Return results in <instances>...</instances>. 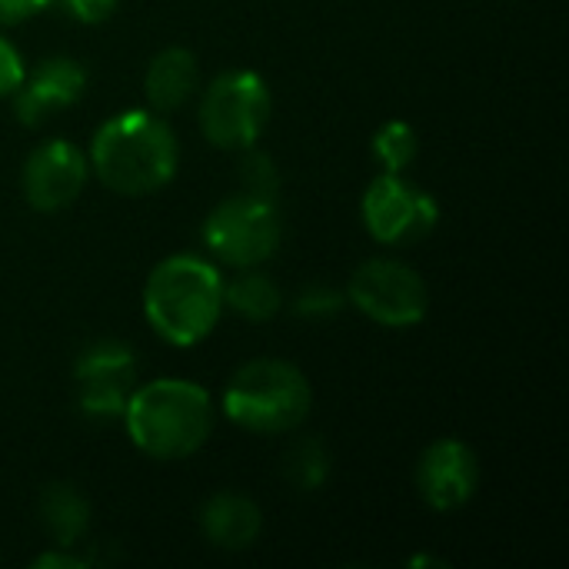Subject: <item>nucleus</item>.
<instances>
[{"label": "nucleus", "mask_w": 569, "mask_h": 569, "mask_svg": "<svg viewBox=\"0 0 569 569\" xmlns=\"http://www.w3.org/2000/svg\"><path fill=\"white\" fill-rule=\"evenodd\" d=\"M280 303H283L280 287L257 267H247L230 283H223V307H230L243 320L263 323L280 310Z\"/></svg>", "instance_id": "nucleus-16"}, {"label": "nucleus", "mask_w": 569, "mask_h": 569, "mask_svg": "<svg viewBox=\"0 0 569 569\" xmlns=\"http://www.w3.org/2000/svg\"><path fill=\"white\" fill-rule=\"evenodd\" d=\"M33 567H53V569H83L87 567V560H80V557H70V553H63V547L60 550H53V553H43V557H37L33 560Z\"/></svg>", "instance_id": "nucleus-24"}, {"label": "nucleus", "mask_w": 569, "mask_h": 569, "mask_svg": "<svg viewBox=\"0 0 569 569\" xmlns=\"http://www.w3.org/2000/svg\"><path fill=\"white\" fill-rule=\"evenodd\" d=\"M347 300L373 323L393 330L417 327L430 310V290L423 277L410 263L390 257H373L360 263L350 277Z\"/></svg>", "instance_id": "nucleus-7"}, {"label": "nucleus", "mask_w": 569, "mask_h": 569, "mask_svg": "<svg viewBox=\"0 0 569 569\" xmlns=\"http://www.w3.org/2000/svg\"><path fill=\"white\" fill-rule=\"evenodd\" d=\"M67 10H70V17H77L80 23H103L113 10H117V3L120 0H60Z\"/></svg>", "instance_id": "nucleus-22"}, {"label": "nucleus", "mask_w": 569, "mask_h": 569, "mask_svg": "<svg viewBox=\"0 0 569 569\" xmlns=\"http://www.w3.org/2000/svg\"><path fill=\"white\" fill-rule=\"evenodd\" d=\"M197 83H200L197 57L187 47H163L143 73V90L157 113H170L183 107L193 97Z\"/></svg>", "instance_id": "nucleus-14"}, {"label": "nucleus", "mask_w": 569, "mask_h": 569, "mask_svg": "<svg viewBox=\"0 0 569 569\" xmlns=\"http://www.w3.org/2000/svg\"><path fill=\"white\" fill-rule=\"evenodd\" d=\"M43 530L57 547H77L90 527V503L73 483H47L37 500Z\"/></svg>", "instance_id": "nucleus-15"}, {"label": "nucleus", "mask_w": 569, "mask_h": 569, "mask_svg": "<svg viewBox=\"0 0 569 569\" xmlns=\"http://www.w3.org/2000/svg\"><path fill=\"white\" fill-rule=\"evenodd\" d=\"M270 87L253 70L220 73L200 100V130L213 147L247 150L270 123Z\"/></svg>", "instance_id": "nucleus-6"}, {"label": "nucleus", "mask_w": 569, "mask_h": 569, "mask_svg": "<svg viewBox=\"0 0 569 569\" xmlns=\"http://www.w3.org/2000/svg\"><path fill=\"white\" fill-rule=\"evenodd\" d=\"M283 473L287 480L310 493V490H320L323 480L330 477V453L323 447V440L317 437H300L290 450H287V460H283Z\"/></svg>", "instance_id": "nucleus-17"}, {"label": "nucleus", "mask_w": 569, "mask_h": 569, "mask_svg": "<svg viewBox=\"0 0 569 569\" xmlns=\"http://www.w3.org/2000/svg\"><path fill=\"white\" fill-rule=\"evenodd\" d=\"M87 70L73 57H47L33 73H23L13 97V113L23 127H40L57 110L73 107L83 97Z\"/></svg>", "instance_id": "nucleus-12"}, {"label": "nucleus", "mask_w": 569, "mask_h": 569, "mask_svg": "<svg viewBox=\"0 0 569 569\" xmlns=\"http://www.w3.org/2000/svg\"><path fill=\"white\" fill-rule=\"evenodd\" d=\"M310 403V380L287 360H250L223 390V413L260 437L297 430L307 420Z\"/></svg>", "instance_id": "nucleus-4"}, {"label": "nucleus", "mask_w": 569, "mask_h": 569, "mask_svg": "<svg viewBox=\"0 0 569 569\" xmlns=\"http://www.w3.org/2000/svg\"><path fill=\"white\" fill-rule=\"evenodd\" d=\"M280 210L273 197L237 193L220 200L203 220L207 250L227 267L247 270L267 263L280 247Z\"/></svg>", "instance_id": "nucleus-5"}, {"label": "nucleus", "mask_w": 569, "mask_h": 569, "mask_svg": "<svg viewBox=\"0 0 569 569\" xmlns=\"http://www.w3.org/2000/svg\"><path fill=\"white\" fill-rule=\"evenodd\" d=\"M50 0H0V27H13L23 23L30 17H37Z\"/></svg>", "instance_id": "nucleus-23"}, {"label": "nucleus", "mask_w": 569, "mask_h": 569, "mask_svg": "<svg viewBox=\"0 0 569 569\" xmlns=\"http://www.w3.org/2000/svg\"><path fill=\"white\" fill-rule=\"evenodd\" d=\"M180 147L170 123L150 110H123L100 123L90 143V167L103 187L143 197L167 187L177 173Z\"/></svg>", "instance_id": "nucleus-1"}, {"label": "nucleus", "mask_w": 569, "mask_h": 569, "mask_svg": "<svg viewBox=\"0 0 569 569\" xmlns=\"http://www.w3.org/2000/svg\"><path fill=\"white\" fill-rule=\"evenodd\" d=\"M417 130L407 120H390L373 133V157L390 173H403L417 160Z\"/></svg>", "instance_id": "nucleus-18"}, {"label": "nucleus", "mask_w": 569, "mask_h": 569, "mask_svg": "<svg viewBox=\"0 0 569 569\" xmlns=\"http://www.w3.org/2000/svg\"><path fill=\"white\" fill-rule=\"evenodd\" d=\"M73 380H77V403L83 417L100 423L117 420L123 417L127 400L137 390L133 350L117 340L90 343L73 367Z\"/></svg>", "instance_id": "nucleus-9"}, {"label": "nucleus", "mask_w": 569, "mask_h": 569, "mask_svg": "<svg viewBox=\"0 0 569 569\" xmlns=\"http://www.w3.org/2000/svg\"><path fill=\"white\" fill-rule=\"evenodd\" d=\"M23 73H27V70H23V60H20L17 47H13L7 37H0V100L10 97V93L20 87Z\"/></svg>", "instance_id": "nucleus-21"}, {"label": "nucleus", "mask_w": 569, "mask_h": 569, "mask_svg": "<svg viewBox=\"0 0 569 569\" xmlns=\"http://www.w3.org/2000/svg\"><path fill=\"white\" fill-rule=\"evenodd\" d=\"M143 310L160 340L193 347L210 337L223 313V277L203 257H167L147 277Z\"/></svg>", "instance_id": "nucleus-2"}, {"label": "nucleus", "mask_w": 569, "mask_h": 569, "mask_svg": "<svg viewBox=\"0 0 569 569\" xmlns=\"http://www.w3.org/2000/svg\"><path fill=\"white\" fill-rule=\"evenodd\" d=\"M343 303H347V297H343V293L327 290V287H310V290H303V293H300V300H297V313H303V317H330V313H337Z\"/></svg>", "instance_id": "nucleus-20"}, {"label": "nucleus", "mask_w": 569, "mask_h": 569, "mask_svg": "<svg viewBox=\"0 0 569 569\" xmlns=\"http://www.w3.org/2000/svg\"><path fill=\"white\" fill-rule=\"evenodd\" d=\"M260 527H263L260 507L243 493L223 490V493H213L200 507V530L220 550L237 553V550L253 547L257 537H260Z\"/></svg>", "instance_id": "nucleus-13"}, {"label": "nucleus", "mask_w": 569, "mask_h": 569, "mask_svg": "<svg viewBox=\"0 0 569 569\" xmlns=\"http://www.w3.org/2000/svg\"><path fill=\"white\" fill-rule=\"evenodd\" d=\"M90 173L87 153L70 140H47L23 163V197L33 210L53 213L70 207Z\"/></svg>", "instance_id": "nucleus-10"}, {"label": "nucleus", "mask_w": 569, "mask_h": 569, "mask_svg": "<svg viewBox=\"0 0 569 569\" xmlns=\"http://www.w3.org/2000/svg\"><path fill=\"white\" fill-rule=\"evenodd\" d=\"M480 487V460L463 440H437L423 450L417 463V490L423 503L437 513L460 510L473 500Z\"/></svg>", "instance_id": "nucleus-11"}, {"label": "nucleus", "mask_w": 569, "mask_h": 569, "mask_svg": "<svg viewBox=\"0 0 569 569\" xmlns=\"http://www.w3.org/2000/svg\"><path fill=\"white\" fill-rule=\"evenodd\" d=\"M137 450L153 460H183L197 453L213 430V400L193 380L163 377L130 393L123 410Z\"/></svg>", "instance_id": "nucleus-3"}, {"label": "nucleus", "mask_w": 569, "mask_h": 569, "mask_svg": "<svg viewBox=\"0 0 569 569\" xmlns=\"http://www.w3.org/2000/svg\"><path fill=\"white\" fill-rule=\"evenodd\" d=\"M243 190L247 193H257V197H273L277 200V190H280V173H277V163L267 157V153H247L243 160Z\"/></svg>", "instance_id": "nucleus-19"}, {"label": "nucleus", "mask_w": 569, "mask_h": 569, "mask_svg": "<svg viewBox=\"0 0 569 569\" xmlns=\"http://www.w3.org/2000/svg\"><path fill=\"white\" fill-rule=\"evenodd\" d=\"M440 220V203L400 173L383 170L363 193V223L373 240L403 247L423 240Z\"/></svg>", "instance_id": "nucleus-8"}]
</instances>
